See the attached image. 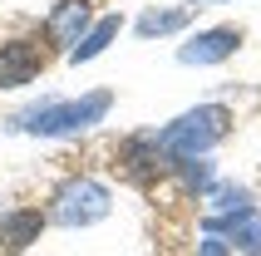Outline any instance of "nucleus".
Returning <instances> with one entry per match:
<instances>
[{"instance_id": "obj_6", "label": "nucleus", "mask_w": 261, "mask_h": 256, "mask_svg": "<svg viewBox=\"0 0 261 256\" xmlns=\"http://www.w3.org/2000/svg\"><path fill=\"white\" fill-rule=\"evenodd\" d=\"M89 15H94V5H89V0H64V5L49 15V40L79 44V30L89 25Z\"/></svg>"}, {"instance_id": "obj_12", "label": "nucleus", "mask_w": 261, "mask_h": 256, "mask_svg": "<svg viewBox=\"0 0 261 256\" xmlns=\"http://www.w3.org/2000/svg\"><path fill=\"white\" fill-rule=\"evenodd\" d=\"M202 256H227V242H222V237H207V242H202Z\"/></svg>"}, {"instance_id": "obj_5", "label": "nucleus", "mask_w": 261, "mask_h": 256, "mask_svg": "<svg viewBox=\"0 0 261 256\" xmlns=\"http://www.w3.org/2000/svg\"><path fill=\"white\" fill-rule=\"evenodd\" d=\"M237 44H242V35H237L232 25H217V30H202L192 44H182V55H177V59H182V64H217V59L232 55Z\"/></svg>"}, {"instance_id": "obj_7", "label": "nucleus", "mask_w": 261, "mask_h": 256, "mask_svg": "<svg viewBox=\"0 0 261 256\" xmlns=\"http://www.w3.org/2000/svg\"><path fill=\"white\" fill-rule=\"evenodd\" d=\"M40 227H44L40 212H10V217H0V246H5V251H25L30 242H40Z\"/></svg>"}, {"instance_id": "obj_2", "label": "nucleus", "mask_w": 261, "mask_h": 256, "mask_svg": "<svg viewBox=\"0 0 261 256\" xmlns=\"http://www.w3.org/2000/svg\"><path fill=\"white\" fill-rule=\"evenodd\" d=\"M103 212H109V187L94 183V177H84V183H69L64 192H59V202H55V222H64V227L99 222Z\"/></svg>"}, {"instance_id": "obj_11", "label": "nucleus", "mask_w": 261, "mask_h": 256, "mask_svg": "<svg viewBox=\"0 0 261 256\" xmlns=\"http://www.w3.org/2000/svg\"><path fill=\"white\" fill-rule=\"evenodd\" d=\"M207 202H212V207H217V212H227V217H237V212H247V192H242V187H212V192H207Z\"/></svg>"}, {"instance_id": "obj_10", "label": "nucleus", "mask_w": 261, "mask_h": 256, "mask_svg": "<svg viewBox=\"0 0 261 256\" xmlns=\"http://www.w3.org/2000/svg\"><path fill=\"white\" fill-rule=\"evenodd\" d=\"M188 20V10H148L143 20H138V35H168V30H177Z\"/></svg>"}, {"instance_id": "obj_9", "label": "nucleus", "mask_w": 261, "mask_h": 256, "mask_svg": "<svg viewBox=\"0 0 261 256\" xmlns=\"http://www.w3.org/2000/svg\"><path fill=\"white\" fill-rule=\"evenodd\" d=\"M114 35H118V15H109V20H99V25L89 30L84 40L74 44V59H94V55H99V49H103V44L114 40Z\"/></svg>"}, {"instance_id": "obj_4", "label": "nucleus", "mask_w": 261, "mask_h": 256, "mask_svg": "<svg viewBox=\"0 0 261 256\" xmlns=\"http://www.w3.org/2000/svg\"><path fill=\"white\" fill-rule=\"evenodd\" d=\"M44 64V49L35 40H10L0 44V89H15V84H30Z\"/></svg>"}, {"instance_id": "obj_3", "label": "nucleus", "mask_w": 261, "mask_h": 256, "mask_svg": "<svg viewBox=\"0 0 261 256\" xmlns=\"http://www.w3.org/2000/svg\"><path fill=\"white\" fill-rule=\"evenodd\" d=\"M103 109H109V94H89V99L79 104H55V109H44V114H30L25 128H35V133H69V128H84L94 123V118H103Z\"/></svg>"}, {"instance_id": "obj_1", "label": "nucleus", "mask_w": 261, "mask_h": 256, "mask_svg": "<svg viewBox=\"0 0 261 256\" xmlns=\"http://www.w3.org/2000/svg\"><path fill=\"white\" fill-rule=\"evenodd\" d=\"M227 123H232V114H227L222 104H202V109L182 114L177 123H168L153 143H158V148H168L173 158H197L202 148H212V143L227 133Z\"/></svg>"}, {"instance_id": "obj_8", "label": "nucleus", "mask_w": 261, "mask_h": 256, "mask_svg": "<svg viewBox=\"0 0 261 256\" xmlns=\"http://www.w3.org/2000/svg\"><path fill=\"white\" fill-rule=\"evenodd\" d=\"M227 227H232V237H237V246L247 256H261V212H237V217H227Z\"/></svg>"}]
</instances>
